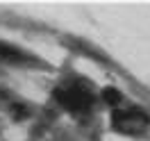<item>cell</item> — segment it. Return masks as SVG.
<instances>
[{"mask_svg": "<svg viewBox=\"0 0 150 141\" xmlns=\"http://www.w3.org/2000/svg\"><path fill=\"white\" fill-rule=\"evenodd\" d=\"M150 118L139 109H130V112H114L112 125L114 130L123 132V134H141L148 128Z\"/></svg>", "mask_w": 150, "mask_h": 141, "instance_id": "obj_1", "label": "cell"}, {"mask_svg": "<svg viewBox=\"0 0 150 141\" xmlns=\"http://www.w3.org/2000/svg\"><path fill=\"white\" fill-rule=\"evenodd\" d=\"M57 100L71 112H89V107L93 105V98L89 91H84L82 86H71L64 91H57Z\"/></svg>", "mask_w": 150, "mask_h": 141, "instance_id": "obj_2", "label": "cell"}, {"mask_svg": "<svg viewBox=\"0 0 150 141\" xmlns=\"http://www.w3.org/2000/svg\"><path fill=\"white\" fill-rule=\"evenodd\" d=\"M103 98L107 105H112V107H116V105L121 103V91H116V89H112V86H107V89H103Z\"/></svg>", "mask_w": 150, "mask_h": 141, "instance_id": "obj_3", "label": "cell"}]
</instances>
